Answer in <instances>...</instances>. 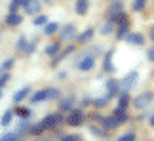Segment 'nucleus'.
Listing matches in <instances>:
<instances>
[{
  "label": "nucleus",
  "instance_id": "f257e3e1",
  "mask_svg": "<svg viewBox=\"0 0 154 141\" xmlns=\"http://www.w3.org/2000/svg\"><path fill=\"white\" fill-rule=\"evenodd\" d=\"M84 111H72L70 109L69 111V114H67V118H65V122H67L69 126H80L82 122H84Z\"/></svg>",
  "mask_w": 154,
  "mask_h": 141
},
{
  "label": "nucleus",
  "instance_id": "f03ea898",
  "mask_svg": "<svg viewBox=\"0 0 154 141\" xmlns=\"http://www.w3.org/2000/svg\"><path fill=\"white\" fill-rule=\"evenodd\" d=\"M65 122V118L61 114H50V116H46V118L40 122V124H42V128L44 130H51V128H55V126H59V124H63Z\"/></svg>",
  "mask_w": 154,
  "mask_h": 141
},
{
  "label": "nucleus",
  "instance_id": "7ed1b4c3",
  "mask_svg": "<svg viewBox=\"0 0 154 141\" xmlns=\"http://www.w3.org/2000/svg\"><path fill=\"white\" fill-rule=\"evenodd\" d=\"M152 92H145V93H141V96H137L135 97V101H133V105H135V109H145L146 105H149L150 101H152Z\"/></svg>",
  "mask_w": 154,
  "mask_h": 141
},
{
  "label": "nucleus",
  "instance_id": "20e7f679",
  "mask_svg": "<svg viewBox=\"0 0 154 141\" xmlns=\"http://www.w3.org/2000/svg\"><path fill=\"white\" fill-rule=\"evenodd\" d=\"M137 78H139V74L135 73V70H133V73H129V74L126 76V78H124V80L120 82V88H122L124 92H129V90H131V88H133L135 84H137Z\"/></svg>",
  "mask_w": 154,
  "mask_h": 141
},
{
  "label": "nucleus",
  "instance_id": "39448f33",
  "mask_svg": "<svg viewBox=\"0 0 154 141\" xmlns=\"http://www.w3.org/2000/svg\"><path fill=\"white\" fill-rule=\"evenodd\" d=\"M93 65H95V57H93V55H84L80 59V63H78V69L84 70V73H88V70L93 69Z\"/></svg>",
  "mask_w": 154,
  "mask_h": 141
},
{
  "label": "nucleus",
  "instance_id": "423d86ee",
  "mask_svg": "<svg viewBox=\"0 0 154 141\" xmlns=\"http://www.w3.org/2000/svg\"><path fill=\"white\" fill-rule=\"evenodd\" d=\"M112 118H114L118 124H122V122H126L128 120V113H126V109H122V107H116L114 111H112Z\"/></svg>",
  "mask_w": 154,
  "mask_h": 141
},
{
  "label": "nucleus",
  "instance_id": "0eeeda50",
  "mask_svg": "<svg viewBox=\"0 0 154 141\" xmlns=\"http://www.w3.org/2000/svg\"><path fill=\"white\" fill-rule=\"evenodd\" d=\"M124 38H126L129 44H135V46H143V44H145L143 34H139V33H129L128 36H124Z\"/></svg>",
  "mask_w": 154,
  "mask_h": 141
},
{
  "label": "nucleus",
  "instance_id": "6e6552de",
  "mask_svg": "<svg viewBox=\"0 0 154 141\" xmlns=\"http://www.w3.org/2000/svg\"><path fill=\"white\" fill-rule=\"evenodd\" d=\"M25 11L27 14H36V11L40 10V2L38 0H25Z\"/></svg>",
  "mask_w": 154,
  "mask_h": 141
},
{
  "label": "nucleus",
  "instance_id": "1a4fd4ad",
  "mask_svg": "<svg viewBox=\"0 0 154 141\" xmlns=\"http://www.w3.org/2000/svg\"><path fill=\"white\" fill-rule=\"evenodd\" d=\"M106 90H109V93H106V96H109V97H112L114 93H118V90H120V82H118V80H114V78H112V80H109V82H106Z\"/></svg>",
  "mask_w": 154,
  "mask_h": 141
},
{
  "label": "nucleus",
  "instance_id": "9d476101",
  "mask_svg": "<svg viewBox=\"0 0 154 141\" xmlns=\"http://www.w3.org/2000/svg\"><path fill=\"white\" fill-rule=\"evenodd\" d=\"M118 25H120V27H118V33H116V36H118V38H124V36L128 34V31H129V21H128V17H126L124 21H120Z\"/></svg>",
  "mask_w": 154,
  "mask_h": 141
},
{
  "label": "nucleus",
  "instance_id": "9b49d317",
  "mask_svg": "<svg viewBox=\"0 0 154 141\" xmlns=\"http://www.w3.org/2000/svg\"><path fill=\"white\" fill-rule=\"evenodd\" d=\"M74 107V97H69V99H63L61 103H59V111H61V113H65V111H69Z\"/></svg>",
  "mask_w": 154,
  "mask_h": 141
},
{
  "label": "nucleus",
  "instance_id": "f8f14e48",
  "mask_svg": "<svg viewBox=\"0 0 154 141\" xmlns=\"http://www.w3.org/2000/svg\"><path fill=\"white\" fill-rule=\"evenodd\" d=\"M21 21H23V17L19 14H15V11H11V14L6 17V23H8V25H19Z\"/></svg>",
  "mask_w": 154,
  "mask_h": 141
},
{
  "label": "nucleus",
  "instance_id": "ddd939ff",
  "mask_svg": "<svg viewBox=\"0 0 154 141\" xmlns=\"http://www.w3.org/2000/svg\"><path fill=\"white\" fill-rule=\"evenodd\" d=\"M44 99H48V90H40V92H36V93H32L31 101H32V103H40V101H44Z\"/></svg>",
  "mask_w": 154,
  "mask_h": 141
},
{
  "label": "nucleus",
  "instance_id": "4468645a",
  "mask_svg": "<svg viewBox=\"0 0 154 141\" xmlns=\"http://www.w3.org/2000/svg\"><path fill=\"white\" fill-rule=\"evenodd\" d=\"M76 36V27L74 25H67L63 29V38L65 40H69V38H74Z\"/></svg>",
  "mask_w": 154,
  "mask_h": 141
},
{
  "label": "nucleus",
  "instance_id": "2eb2a0df",
  "mask_svg": "<svg viewBox=\"0 0 154 141\" xmlns=\"http://www.w3.org/2000/svg\"><path fill=\"white\" fill-rule=\"evenodd\" d=\"M88 6H90L88 0H78V2H76V14H78V15H84L86 11H88Z\"/></svg>",
  "mask_w": 154,
  "mask_h": 141
},
{
  "label": "nucleus",
  "instance_id": "dca6fc26",
  "mask_svg": "<svg viewBox=\"0 0 154 141\" xmlns=\"http://www.w3.org/2000/svg\"><path fill=\"white\" fill-rule=\"evenodd\" d=\"M29 93H31V88H23V90L15 92V96H14V101H15V103H19L21 99H25V96H29Z\"/></svg>",
  "mask_w": 154,
  "mask_h": 141
},
{
  "label": "nucleus",
  "instance_id": "f3484780",
  "mask_svg": "<svg viewBox=\"0 0 154 141\" xmlns=\"http://www.w3.org/2000/svg\"><path fill=\"white\" fill-rule=\"evenodd\" d=\"M91 36H93V29H88V31H84L78 36V40H80V44H86V42H90V40H91Z\"/></svg>",
  "mask_w": 154,
  "mask_h": 141
},
{
  "label": "nucleus",
  "instance_id": "a211bd4d",
  "mask_svg": "<svg viewBox=\"0 0 154 141\" xmlns=\"http://www.w3.org/2000/svg\"><path fill=\"white\" fill-rule=\"evenodd\" d=\"M116 126H118V122L112 118V116H109V118L103 120V128H105V130H114Z\"/></svg>",
  "mask_w": 154,
  "mask_h": 141
},
{
  "label": "nucleus",
  "instance_id": "6ab92c4d",
  "mask_svg": "<svg viewBox=\"0 0 154 141\" xmlns=\"http://www.w3.org/2000/svg\"><path fill=\"white\" fill-rule=\"evenodd\" d=\"M128 105H129V96H128V92H124L122 96H120V99H118V107L126 109Z\"/></svg>",
  "mask_w": 154,
  "mask_h": 141
},
{
  "label": "nucleus",
  "instance_id": "aec40b11",
  "mask_svg": "<svg viewBox=\"0 0 154 141\" xmlns=\"http://www.w3.org/2000/svg\"><path fill=\"white\" fill-rule=\"evenodd\" d=\"M11 118H14V111H6V113H4V116H2V120H0V122H2V126H8L10 122H11Z\"/></svg>",
  "mask_w": 154,
  "mask_h": 141
},
{
  "label": "nucleus",
  "instance_id": "412c9836",
  "mask_svg": "<svg viewBox=\"0 0 154 141\" xmlns=\"http://www.w3.org/2000/svg\"><path fill=\"white\" fill-rule=\"evenodd\" d=\"M57 50H59V44H55V42L50 44V46H46V54H48V55H55Z\"/></svg>",
  "mask_w": 154,
  "mask_h": 141
},
{
  "label": "nucleus",
  "instance_id": "4be33fe9",
  "mask_svg": "<svg viewBox=\"0 0 154 141\" xmlns=\"http://www.w3.org/2000/svg\"><path fill=\"white\" fill-rule=\"evenodd\" d=\"M145 4H146V0H133V11H141L145 8Z\"/></svg>",
  "mask_w": 154,
  "mask_h": 141
},
{
  "label": "nucleus",
  "instance_id": "5701e85b",
  "mask_svg": "<svg viewBox=\"0 0 154 141\" xmlns=\"http://www.w3.org/2000/svg\"><path fill=\"white\" fill-rule=\"evenodd\" d=\"M15 113L19 114L21 118H29V116H31V111H29V109H25V107H19V109L15 111Z\"/></svg>",
  "mask_w": 154,
  "mask_h": 141
},
{
  "label": "nucleus",
  "instance_id": "b1692460",
  "mask_svg": "<svg viewBox=\"0 0 154 141\" xmlns=\"http://www.w3.org/2000/svg\"><path fill=\"white\" fill-rule=\"evenodd\" d=\"M109 99H110L109 96H105L103 99H95V101H93V105H95V107H99V109H101V107H105V105L109 103Z\"/></svg>",
  "mask_w": 154,
  "mask_h": 141
},
{
  "label": "nucleus",
  "instance_id": "393cba45",
  "mask_svg": "<svg viewBox=\"0 0 154 141\" xmlns=\"http://www.w3.org/2000/svg\"><path fill=\"white\" fill-rule=\"evenodd\" d=\"M46 23H48V17H46V15H36V17H34V25H46Z\"/></svg>",
  "mask_w": 154,
  "mask_h": 141
},
{
  "label": "nucleus",
  "instance_id": "a878e982",
  "mask_svg": "<svg viewBox=\"0 0 154 141\" xmlns=\"http://www.w3.org/2000/svg\"><path fill=\"white\" fill-rule=\"evenodd\" d=\"M44 31H46V34H53V33L57 31V23H48Z\"/></svg>",
  "mask_w": 154,
  "mask_h": 141
},
{
  "label": "nucleus",
  "instance_id": "bb28decb",
  "mask_svg": "<svg viewBox=\"0 0 154 141\" xmlns=\"http://www.w3.org/2000/svg\"><path fill=\"white\" fill-rule=\"evenodd\" d=\"M29 132H31L32 136H40V133L44 132V128H42V124H36V126H32V128H31Z\"/></svg>",
  "mask_w": 154,
  "mask_h": 141
},
{
  "label": "nucleus",
  "instance_id": "cd10ccee",
  "mask_svg": "<svg viewBox=\"0 0 154 141\" xmlns=\"http://www.w3.org/2000/svg\"><path fill=\"white\" fill-rule=\"evenodd\" d=\"M25 4V0H11V6H10V10L11 11H15L17 8H19V6H23Z\"/></svg>",
  "mask_w": 154,
  "mask_h": 141
},
{
  "label": "nucleus",
  "instance_id": "c85d7f7f",
  "mask_svg": "<svg viewBox=\"0 0 154 141\" xmlns=\"http://www.w3.org/2000/svg\"><path fill=\"white\" fill-rule=\"evenodd\" d=\"M11 65H14V59H8V61H4L2 65H0V73H4V70H8Z\"/></svg>",
  "mask_w": 154,
  "mask_h": 141
},
{
  "label": "nucleus",
  "instance_id": "c756f323",
  "mask_svg": "<svg viewBox=\"0 0 154 141\" xmlns=\"http://www.w3.org/2000/svg\"><path fill=\"white\" fill-rule=\"evenodd\" d=\"M118 141H135V133H131V132H129V133H126V136H122V137L118 139Z\"/></svg>",
  "mask_w": 154,
  "mask_h": 141
},
{
  "label": "nucleus",
  "instance_id": "7c9ffc66",
  "mask_svg": "<svg viewBox=\"0 0 154 141\" xmlns=\"http://www.w3.org/2000/svg\"><path fill=\"white\" fill-rule=\"evenodd\" d=\"M48 97H59V90H55V88H48Z\"/></svg>",
  "mask_w": 154,
  "mask_h": 141
},
{
  "label": "nucleus",
  "instance_id": "2f4dec72",
  "mask_svg": "<svg viewBox=\"0 0 154 141\" xmlns=\"http://www.w3.org/2000/svg\"><path fill=\"white\" fill-rule=\"evenodd\" d=\"M61 141H82V137L80 136H65V137H61Z\"/></svg>",
  "mask_w": 154,
  "mask_h": 141
},
{
  "label": "nucleus",
  "instance_id": "473e14b6",
  "mask_svg": "<svg viewBox=\"0 0 154 141\" xmlns=\"http://www.w3.org/2000/svg\"><path fill=\"white\" fill-rule=\"evenodd\" d=\"M2 141H17V133H8L2 137Z\"/></svg>",
  "mask_w": 154,
  "mask_h": 141
},
{
  "label": "nucleus",
  "instance_id": "72a5a7b5",
  "mask_svg": "<svg viewBox=\"0 0 154 141\" xmlns=\"http://www.w3.org/2000/svg\"><path fill=\"white\" fill-rule=\"evenodd\" d=\"M25 46H27V38H21V40H19V42H17V48H19L21 52H23V50H25Z\"/></svg>",
  "mask_w": 154,
  "mask_h": 141
},
{
  "label": "nucleus",
  "instance_id": "f704fd0d",
  "mask_svg": "<svg viewBox=\"0 0 154 141\" xmlns=\"http://www.w3.org/2000/svg\"><path fill=\"white\" fill-rule=\"evenodd\" d=\"M27 122H23V124H19V126H17V133H23V132H27Z\"/></svg>",
  "mask_w": 154,
  "mask_h": 141
},
{
  "label": "nucleus",
  "instance_id": "c9c22d12",
  "mask_svg": "<svg viewBox=\"0 0 154 141\" xmlns=\"http://www.w3.org/2000/svg\"><path fill=\"white\" fill-rule=\"evenodd\" d=\"M110 69L112 67H110V54H109V55L105 57V70H110Z\"/></svg>",
  "mask_w": 154,
  "mask_h": 141
},
{
  "label": "nucleus",
  "instance_id": "e433bc0d",
  "mask_svg": "<svg viewBox=\"0 0 154 141\" xmlns=\"http://www.w3.org/2000/svg\"><path fill=\"white\" fill-rule=\"evenodd\" d=\"M146 57H149V59H150V61L154 63V46H152V48H150L149 52H146Z\"/></svg>",
  "mask_w": 154,
  "mask_h": 141
},
{
  "label": "nucleus",
  "instance_id": "4c0bfd02",
  "mask_svg": "<svg viewBox=\"0 0 154 141\" xmlns=\"http://www.w3.org/2000/svg\"><path fill=\"white\" fill-rule=\"evenodd\" d=\"M120 2H116V4H112V8H110V11H112V14H114V11H120Z\"/></svg>",
  "mask_w": 154,
  "mask_h": 141
},
{
  "label": "nucleus",
  "instance_id": "58836bf2",
  "mask_svg": "<svg viewBox=\"0 0 154 141\" xmlns=\"http://www.w3.org/2000/svg\"><path fill=\"white\" fill-rule=\"evenodd\" d=\"M93 133H95V136H99V137H103L105 136V132H101V130H97V128H93V130H91Z\"/></svg>",
  "mask_w": 154,
  "mask_h": 141
},
{
  "label": "nucleus",
  "instance_id": "ea45409f",
  "mask_svg": "<svg viewBox=\"0 0 154 141\" xmlns=\"http://www.w3.org/2000/svg\"><path fill=\"white\" fill-rule=\"evenodd\" d=\"M150 126H154V114L150 116Z\"/></svg>",
  "mask_w": 154,
  "mask_h": 141
},
{
  "label": "nucleus",
  "instance_id": "a19ab883",
  "mask_svg": "<svg viewBox=\"0 0 154 141\" xmlns=\"http://www.w3.org/2000/svg\"><path fill=\"white\" fill-rule=\"evenodd\" d=\"M150 38H152V40H154V29H152V33H150Z\"/></svg>",
  "mask_w": 154,
  "mask_h": 141
},
{
  "label": "nucleus",
  "instance_id": "79ce46f5",
  "mask_svg": "<svg viewBox=\"0 0 154 141\" xmlns=\"http://www.w3.org/2000/svg\"><path fill=\"white\" fill-rule=\"evenodd\" d=\"M0 141H2V139H0Z\"/></svg>",
  "mask_w": 154,
  "mask_h": 141
},
{
  "label": "nucleus",
  "instance_id": "37998d69",
  "mask_svg": "<svg viewBox=\"0 0 154 141\" xmlns=\"http://www.w3.org/2000/svg\"><path fill=\"white\" fill-rule=\"evenodd\" d=\"M48 141H50V139H48Z\"/></svg>",
  "mask_w": 154,
  "mask_h": 141
}]
</instances>
